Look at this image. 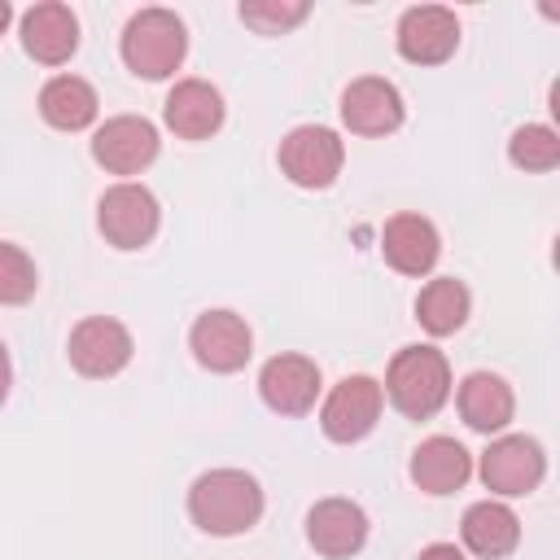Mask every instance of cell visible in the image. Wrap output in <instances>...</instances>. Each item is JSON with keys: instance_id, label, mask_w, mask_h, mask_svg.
<instances>
[{"instance_id": "1", "label": "cell", "mask_w": 560, "mask_h": 560, "mask_svg": "<svg viewBox=\"0 0 560 560\" xmlns=\"http://www.w3.org/2000/svg\"><path fill=\"white\" fill-rule=\"evenodd\" d=\"M188 516L197 529H206L214 538L245 534L262 516V490L241 468H210L188 490Z\"/></svg>"}, {"instance_id": "2", "label": "cell", "mask_w": 560, "mask_h": 560, "mask_svg": "<svg viewBox=\"0 0 560 560\" xmlns=\"http://www.w3.org/2000/svg\"><path fill=\"white\" fill-rule=\"evenodd\" d=\"M389 402L411 416V420H429L446 398H451V368L442 359V350L433 346H407L394 354L389 376H385Z\"/></svg>"}, {"instance_id": "3", "label": "cell", "mask_w": 560, "mask_h": 560, "mask_svg": "<svg viewBox=\"0 0 560 560\" xmlns=\"http://www.w3.org/2000/svg\"><path fill=\"white\" fill-rule=\"evenodd\" d=\"M188 48L184 22L171 9H140L122 31V61L140 79H166L179 70Z\"/></svg>"}, {"instance_id": "4", "label": "cell", "mask_w": 560, "mask_h": 560, "mask_svg": "<svg viewBox=\"0 0 560 560\" xmlns=\"http://www.w3.org/2000/svg\"><path fill=\"white\" fill-rule=\"evenodd\" d=\"M341 140L328 127H298L280 140V171L298 188H328L341 175Z\"/></svg>"}, {"instance_id": "5", "label": "cell", "mask_w": 560, "mask_h": 560, "mask_svg": "<svg viewBox=\"0 0 560 560\" xmlns=\"http://www.w3.org/2000/svg\"><path fill=\"white\" fill-rule=\"evenodd\" d=\"M96 223H101L109 245L140 249L158 232V201L144 184H114L96 206Z\"/></svg>"}, {"instance_id": "6", "label": "cell", "mask_w": 560, "mask_h": 560, "mask_svg": "<svg viewBox=\"0 0 560 560\" xmlns=\"http://www.w3.org/2000/svg\"><path fill=\"white\" fill-rule=\"evenodd\" d=\"M547 472V455L534 438L525 433H512V438H499L486 446L481 455V481L486 490L494 494H529Z\"/></svg>"}, {"instance_id": "7", "label": "cell", "mask_w": 560, "mask_h": 560, "mask_svg": "<svg viewBox=\"0 0 560 560\" xmlns=\"http://www.w3.org/2000/svg\"><path fill=\"white\" fill-rule=\"evenodd\" d=\"M381 385L372 376H346L328 398H324V411H319V424L332 442H359L376 429V416H381Z\"/></svg>"}, {"instance_id": "8", "label": "cell", "mask_w": 560, "mask_h": 560, "mask_svg": "<svg viewBox=\"0 0 560 560\" xmlns=\"http://www.w3.org/2000/svg\"><path fill=\"white\" fill-rule=\"evenodd\" d=\"M188 346H192V354H197L201 368H210V372H241L249 363L254 337H249V324L241 315H232V311H206L192 324Z\"/></svg>"}, {"instance_id": "9", "label": "cell", "mask_w": 560, "mask_h": 560, "mask_svg": "<svg viewBox=\"0 0 560 560\" xmlns=\"http://www.w3.org/2000/svg\"><path fill=\"white\" fill-rule=\"evenodd\" d=\"M127 359H131V332L109 315H92L70 332V363L92 381L122 372Z\"/></svg>"}, {"instance_id": "10", "label": "cell", "mask_w": 560, "mask_h": 560, "mask_svg": "<svg viewBox=\"0 0 560 560\" xmlns=\"http://www.w3.org/2000/svg\"><path fill=\"white\" fill-rule=\"evenodd\" d=\"M459 44V22L442 4H416L398 22V52L416 66H438L455 52Z\"/></svg>"}, {"instance_id": "11", "label": "cell", "mask_w": 560, "mask_h": 560, "mask_svg": "<svg viewBox=\"0 0 560 560\" xmlns=\"http://www.w3.org/2000/svg\"><path fill=\"white\" fill-rule=\"evenodd\" d=\"M92 158L114 175H136L158 158V131H153V122H144L136 114L109 118L92 136Z\"/></svg>"}, {"instance_id": "12", "label": "cell", "mask_w": 560, "mask_h": 560, "mask_svg": "<svg viewBox=\"0 0 560 560\" xmlns=\"http://www.w3.org/2000/svg\"><path fill=\"white\" fill-rule=\"evenodd\" d=\"M258 394L280 416H302L319 398V368L302 354H276L258 372Z\"/></svg>"}, {"instance_id": "13", "label": "cell", "mask_w": 560, "mask_h": 560, "mask_svg": "<svg viewBox=\"0 0 560 560\" xmlns=\"http://www.w3.org/2000/svg\"><path fill=\"white\" fill-rule=\"evenodd\" d=\"M306 538L319 556L328 560H346L368 542V516L359 503L350 499H319L306 512Z\"/></svg>"}, {"instance_id": "14", "label": "cell", "mask_w": 560, "mask_h": 560, "mask_svg": "<svg viewBox=\"0 0 560 560\" xmlns=\"http://www.w3.org/2000/svg\"><path fill=\"white\" fill-rule=\"evenodd\" d=\"M341 118L359 136H389L402 122V96L385 79H354L341 92Z\"/></svg>"}, {"instance_id": "15", "label": "cell", "mask_w": 560, "mask_h": 560, "mask_svg": "<svg viewBox=\"0 0 560 560\" xmlns=\"http://www.w3.org/2000/svg\"><path fill=\"white\" fill-rule=\"evenodd\" d=\"M22 44H26V52H31L35 61L61 66V61H70V52L79 48V22H74V13H70L66 4H57V0L35 4V9H26V18H22Z\"/></svg>"}, {"instance_id": "16", "label": "cell", "mask_w": 560, "mask_h": 560, "mask_svg": "<svg viewBox=\"0 0 560 560\" xmlns=\"http://www.w3.org/2000/svg\"><path fill=\"white\" fill-rule=\"evenodd\" d=\"M381 249H385V262L402 276H424L438 254H442V241H438V228L420 214H394L385 223V236H381Z\"/></svg>"}, {"instance_id": "17", "label": "cell", "mask_w": 560, "mask_h": 560, "mask_svg": "<svg viewBox=\"0 0 560 560\" xmlns=\"http://www.w3.org/2000/svg\"><path fill=\"white\" fill-rule=\"evenodd\" d=\"M166 127L184 140H206L223 127V96L206 79H184L166 96Z\"/></svg>"}, {"instance_id": "18", "label": "cell", "mask_w": 560, "mask_h": 560, "mask_svg": "<svg viewBox=\"0 0 560 560\" xmlns=\"http://www.w3.org/2000/svg\"><path fill=\"white\" fill-rule=\"evenodd\" d=\"M468 472H472V459L455 438H429L411 455V481L424 494H451L468 481Z\"/></svg>"}, {"instance_id": "19", "label": "cell", "mask_w": 560, "mask_h": 560, "mask_svg": "<svg viewBox=\"0 0 560 560\" xmlns=\"http://www.w3.org/2000/svg\"><path fill=\"white\" fill-rule=\"evenodd\" d=\"M512 411H516V398H512L503 376H494V372L464 376V385H459V416L477 433H499L512 420Z\"/></svg>"}, {"instance_id": "20", "label": "cell", "mask_w": 560, "mask_h": 560, "mask_svg": "<svg viewBox=\"0 0 560 560\" xmlns=\"http://www.w3.org/2000/svg\"><path fill=\"white\" fill-rule=\"evenodd\" d=\"M96 105H101V101H96L92 83L79 79V74H57V79H48L44 92H39V114H44V122L57 127V131H83V127L96 118Z\"/></svg>"}, {"instance_id": "21", "label": "cell", "mask_w": 560, "mask_h": 560, "mask_svg": "<svg viewBox=\"0 0 560 560\" xmlns=\"http://www.w3.org/2000/svg\"><path fill=\"white\" fill-rule=\"evenodd\" d=\"M464 542H468V551H477V556H486V560H499V556H508L516 542H521V521H516V512L512 508H503V503H472L468 512H464Z\"/></svg>"}, {"instance_id": "22", "label": "cell", "mask_w": 560, "mask_h": 560, "mask_svg": "<svg viewBox=\"0 0 560 560\" xmlns=\"http://www.w3.org/2000/svg\"><path fill=\"white\" fill-rule=\"evenodd\" d=\"M416 319L433 332V337H446L455 332L464 319H468V289L455 280V276H442V280H429L416 298Z\"/></svg>"}, {"instance_id": "23", "label": "cell", "mask_w": 560, "mask_h": 560, "mask_svg": "<svg viewBox=\"0 0 560 560\" xmlns=\"http://www.w3.org/2000/svg\"><path fill=\"white\" fill-rule=\"evenodd\" d=\"M508 158H512L521 171H551V166L560 162V136H556L551 127L529 122V127H521V131L512 136Z\"/></svg>"}, {"instance_id": "24", "label": "cell", "mask_w": 560, "mask_h": 560, "mask_svg": "<svg viewBox=\"0 0 560 560\" xmlns=\"http://www.w3.org/2000/svg\"><path fill=\"white\" fill-rule=\"evenodd\" d=\"M39 276H35V262L26 258V249L0 241V306H22L31 293H35Z\"/></svg>"}, {"instance_id": "25", "label": "cell", "mask_w": 560, "mask_h": 560, "mask_svg": "<svg viewBox=\"0 0 560 560\" xmlns=\"http://www.w3.org/2000/svg\"><path fill=\"white\" fill-rule=\"evenodd\" d=\"M306 18V0H249L241 4V22L262 31V35H280L289 26H298Z\"/></svg>"}, {"instance_id": "26", "label": "cell", "mask_w": 560, "mask_h": 560, "mask_svg": "<svg viewBox=\"0 0 560 560\" xmlns=\"http://www.w3.org/2000/svg\"><path fill=\"white\" fill-rule=\"evenodd\" d=\"M420 560H464V556H459L455 542H429V547L420 551Z\"/></svg>"}, {"instance_id": "27", "label": "cell", "mask_w": 560, "mask_h": 560, "mask_svg": "<svg viewBox=\"0 0 560 560\" xmlns=\"http://www.w3.org/2000/svg\"><path fill=\"white\" fill-rule=\"evenodd\" d=\"M9 385H13V372H9V354H4V341H0V402L9 398Z\"/></svg>"}, {"instance_id": "28", "label": "cell", "mask_w": 560, "mask_h": 560, "mask_svg": "<svg viewBox=\"0 0 560 560\" xmlns=\"http://www.w3.org/2000/svg\"><path fill=\"white\" fill-rule=\"evenodd\" d=\"M9 18H13V9L0 0V35H4V26H9Z\"/></svg>"}]
</instances>
